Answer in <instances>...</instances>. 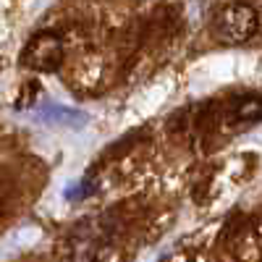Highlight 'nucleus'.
<instances>
[{
    "instance_id": "f257e3e1",
    "label": "nucleus",
    "mask_w": 262,
    "mask_h": 262,
    "mask_svg": "<svg viewBox=\"0 0 262 262\" xmlns=\"http://www.w3.org/2000/svg\"><path fill=\"white\" fill-rule=\"evenodd\" d=\"M259 16L249 3H228L212 18V34L223 45H244L254 37Z\"/></svg>"
},
{
    "instance_id": "7ed1b4c3",
    "label": "nucleus",
    "mask_w": 262,
    "mask_h": 262,
    "mask_svg": "<svg viewBox=\"0 0 262 262\" xmlns=\"http://www.w3.org/2000/svg\"><path fill=\"white\" fill-rule=\"evenodd\" d=\"M233 118L238 123H259L262 121V95H247L233 102Z\"/></svg>"
},
{
    "instance_id": "f03ea898",
    "label": "nucleus",
    "mask_w": 262,
    "mask_h": 262,
    "mask_svg": "<svg viewBox=\"0 0 262 262\" xmlns=\"http://www.w3.org/2000/svg\"><path fill=\"white\" fill-rule=\"evenodd\" d=\"M66 55V45H63V37L55 32H37L34 37H29V42L21 50L18 66L21 69H29L37 74H50L58 71L60 63Z\"/></svg>"
}]
</instances>
